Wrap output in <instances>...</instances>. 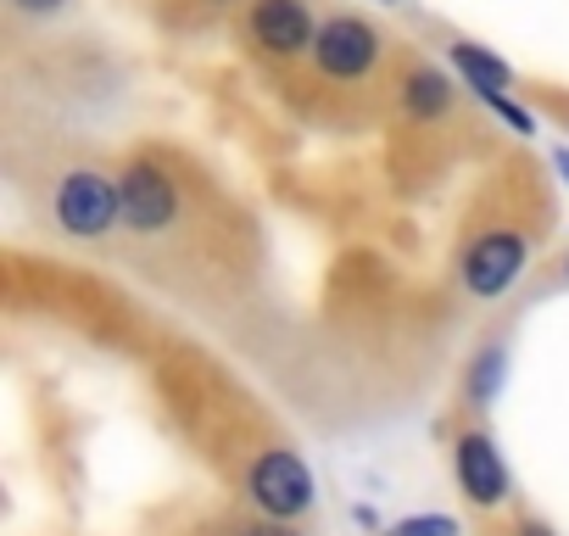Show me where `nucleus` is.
<instances>
[{"label":"nucleus","mask_w":569,"mask_h":536,"mask_svg":"<svg viewBox=\"0 0 569 536\" xmlns=\"http://www.w3.org/2000/svg\"><path fill=\"white\" fill-rule=\"evenodd\" d=\"M68 7H73V0H0V18H7V40L18 46L23 29H46V23H57Z\"/></svg>","instance_id":"9d476101"},{"label":"nucleus","mask_w":569,"mask_h":536,"mask_svg":"<svg viewBox=\"0 0 569 536\" xmlns=\"http://www.w3.org/2000/svg\"><path fill=\"white\" fill-rule=\"evenodd\" d=\"M547 190H541V168L525 162L519 168V185L497 179L486 190V212L469 218L463 229V246H458V286L480 302H497L519 275H525V262L530 251L541 246L547 235Z\"/></svg>","instance_id":"f03ea898"},{"label":"nucleus","mask_w":569,"mask_h":536,"mask_svg":"<svg viewBox=\"0 0 569 536\" xmlns=\"http://www.w3.org/2000/svg\"><path fill=\"white\" fill-rule=\"evenodd\" d=\"M447 62L463 73V85L486 101V96H502V90H513L519 79H513V68L502 62V57H491L486 46H475V40H447Z\"/></svg>","instance_id":"1a4fd4ad"},{"label":"nucleus","mask_w":569,"mask_h":536,"mask_svg":"<svg viewBox=\"0 0 569 536\" xmlns=\"http://www.w3.org/2000/svg\"><path fill=\"white\" fill-rule=\"evenodd\" d=\"M246 0H151V18L168 34H207L218 23H234Z\"/></svg>","instance_id":"6e6552de"},{"label":"nucleus","mask_w":569,"mask_h":536,"mask_svg":"<svg viewBox=\"0 0 569 536\" xmlns=\"http://www.w3.org/2000/svg\"><path fill=\"white\" fill-rule=\"evenodd\" d=\"M558 268H563V286H569V257H563V262H558Z\"/></svg>","instance_id":"f3484780"},{"label":"nucleus","mask_w":569,"mask_h":536,"mask_svg":"<svg viewBox=\"0 0 569 536\" xmlns=\"http://www.w3.org/2000/svg\"><path fill=\"white\" fill-rule=\"evenodd\" d=\"M497 386H502V353L491 347V353H480V364H475V380H469V408H486V403L497 397Z\"/></svg>","instance_id":"9b49d317"},{"label":"nucleus","mask_w":569,"mask_h":536,"mask_svg":"<svg viewBox=\"0 0 569 536\" xmlns=\"http://www.w3.org/2000/svg\"><path fill=\"white\" fill-rule=\"evenodd\" d=\"M452 112H458V85H452L436 62L419 57V62L408 68L397 118H408V123H441V118H452Z\"/></svg>","instance_id":"0eeeda50"},{"label":"nucleus","mask_w":569,"mask_h":536,"mask_svg":"<svg viewBox=\"0 0 569 536\" xmlns=\"http://www.w3.org/2000/svg\"><path fill=\"white\" fill-rule=\"evenodd\" d=\"M552 162H558V168H563V179H569V151H558V157H552Z\"/></svg>","instance_id":"dca6fc26"},{"label":"nucleus","mask_w":569,"mask_h":536,"mask_svg":"<svg viewBox=\"0 0 569 536\" xmlns=\"http://www.w3.org/2000/svg\"><path fill=\"white\" fill-rule=\"evenodd\" d=\"M229 536H302L291 519H268V514H257V519H240V525H229Z\"/></svg>","instance_id":"4468645a"},{"label":"nucleus","mask_w":569,"mask_h":536,"mask_svg":"<svg viewBox=\"0 0 569 536\" xmlns=\"http://www.w3.org/2000/svg\"><path fill=\"white\" fill-rule=\"evenodd\" d=\"M513 536H558L547 519H536V514H519V525H513Z\"/></svg>","instance_id":"2eb2a0df"},{"label":"nucleus","mask_w":569,"mask_h":536,"mask_svg":"<svg viewBox=\"0 0 569 536\" xmlns=\"http://www.w3.org/2000/svg\"><path fill=\"white\" fill-rule=\"evenodd\" d=\"M246 497L268 519H302L319 503V486H313V469L291 447L273 441V447H257L246 458Z\"/></svg>","instance_id":"39448f33"},{"label":"nucleus","mask_w":569,"mask_h":536,"mask_svg":"<svg viewBox=\"0 0 569 536\" xmlns=\"http://www.w3.org/2000/svg\"><path fill=\"white\" fill-rule=\"evenodd\" d=\"M40 212L62 240L101 246L123 229V162L101 151H68L40 173Z\"/></svg>","instance_id":"7ed1b4c3"},{"label":"nucleus","mask_w":569,"mask_h":536,"mask_svg":"<svg viewBox=\"0 0 569 536\" xmlns=\"http://www.w3.org/2000/svg\"><path fill=\"white\" fill-rule=\"evenodd\" d=\"M386 536H458V525L447 514H413V519H397Z\"/></svg>","instance_id":"f8f14e48"},{"label":"nucleus","mask_w":569,"mask_h":536,"mask_svg":"<svg viewBox=\"0 0 569 536\" xmlns=\"http://www.w3.org/2000/svg\"><path fill=\"white\" fill-rule=\"evenodd\" d=\"M530 107H541L552 123L569 129V90H558V85H530Z\"/></svg>","instance_id":"ddd939ff"},{"label":"nucleus","mask_w":569,"mask_h":536,"mask_svg":"<svg viewBox=\"0 0 569 536\" xmlns=\"http://www.w3.org/2000/svg\"><path fill=\"white\" fill-rule=\"evenodd\" d=\"M229 29H234L240 57H246L273 90H284V85L308 68L325 18H319V0H246L240 18H234Z\"/></svg>","instance_id":"20e7f679"},{"label":"nucleus","mask_w":569,"mask_h":536,"mask_svg":"<svg viewBox=\"0 0 569 536\" xmlns=\"http://www.w3.org/2000/svg\"><path fill=\"white\" fill-rule=\"evenodd\" d=\"M452 480L475 508H502L513 497V475L486 425H452Z\"/></svg>","instance_id":"423d86ee"},{"label":"nucleus","mask_w":569,"mask_h":536,"mask_svg":"<svg viewBox=\"0 0 569 536\" xmlns=\"http://www.w3.org/2000/svg\"><path fill=\"white\" fill-rule=\"evenodd\" d=\"M419 51L363 12H330L308 68L279 96L319 129H375L402 107V85Z\"/></svg>","instance_id":"f257e3e1"}]
</instances>
